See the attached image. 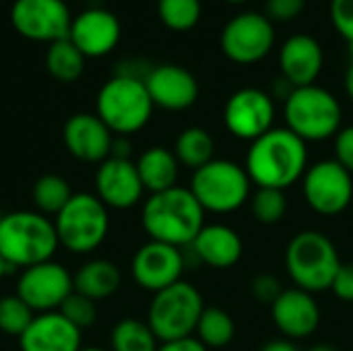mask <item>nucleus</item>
<instances>
[{
	"mask_svg": "<svg viewBox=\"0 0 353 351\" xmlns=\"http://www.w3.org/2000/svg\"><path fill=\"white\" fill-rule=\"evenodd\" d=\"M246 172L256 188L285 190L304 178L308 170V143L290 128H271L250 143Z\"/></svg>",
	"mask_w": 353,
	"mask_h": 351,
	"instance_id": "nucleus-1",
	"label": "nucleus"
},
{
	"mask_svg": "<svg viewBox=\"0 0 353 351\" xmlns=\"http://www.w3.org/2000/svg\"><path fill=\"white\" fill-rule=\"evenodd\" d=\"M141 223L149 240L184 248L190 246L205 228V209L199 205L190 188L174 186L149 194L143 205Z\"/></svg>",
	"mask_w": 353,
	"mask_h": 351,
	"instance_id": "nucleus-2",
	"label": "nucleus"
},
{
	"mask_svg": "<svg viewBox=\"0 0 353 351\" xmlns=\"http://www.w3.org/2000/svg\"><path fill=\"white\" fill-rule=\"evenodd\" d=\"M58 246L54 221L39 211H10L0 215V254L12 269L52 261Z\"/></svg>",
	"mask_w": 353,
	"mask_h": 351,
	"instance_id": "nucleus-3",
	"label": "nucleus"
},
{
	"mask_svg": "<svg viewBox=\"0 0 353 351\" xmlns=\"http://www.w3.org/2000/svg\"><path fill=\"white\" fill-rule=\"evenodd\" d=\"M153 108L145 79L120 72L101 85L95 99V114L116 137H130L143 130L151 120Z\"/></svg>",
	"mask_w": 353,
	"mask_h": 351,
	"instance_id": "nucleus-4",
	"label": "nucleus"
},
{
	"mask_svg": "<svg viewBox=\"0 0 353 351\" xmlns=\"http://www.w3.org/2000/svg\"><path fill=\"white\" fill-rule=\"evenodd\" d=\"M285 267L296 288L316 294L331 290L341 261L331 238L316 230H304L290 240Z\"/></svg>",
	"mask_w": 353,
	"mask_h": 351,
	"instance_id": "nucleus-5",
	"label": "nucleus"
},
{
	"mask_svg": "<svg viewBox=\"0 0 353 351\" xmlns=\"http://www.w3.org/2000/svg\"><path fill=\"white\" fill-rule=\"evenodd\" d=\"M283 103L285 128H290L304 143L327 141L341 130V103L331 91L319 85L296 87Z\"/></svg>",
	"mask_w": 353,
	"mask_h": 351,
	"instance_id": "nucleus-6",
	"label": "nucleus"
},
{
	"mask_svg": "<svg viewBox=\"0 0 353 351\" xmlns=\"http://www.w3.org/2000/svg\"><path fill=\"white\" fill-rule=\"evenodd\" d=\"M58 244L72 254L97 250L110 232V209L91 192H74L66 207L52 219Z\"/></svg>",
	"mask_w": 353,
	"mask_h": 351,
	"instance_id": "nucleus-7",
	"label": "nucleus"
},
{
	"mask_svg": "<svg viewBox=\"0 0 353 351\" xmlns=\"http://www.w3.org/2000/svg\"><path fill=\"white\" fill-rule=\"evenodd\" d=\"M188 188L205 213H234L250 201L252 180L236 161L213 159L194 170Z\"/></svg>",
	"mask_w": 353,
	"mask_h": 351,
	"instance_id": "nucleus-8",
	"label": "nucleus"
},
{
	"mask_svg": "<svg viewBox=\"0 0 353 351\" xmlns=\"http://www.w3.org/2000/svg\"><path fill=\"white\" fill-rule=\"evenodd\" d=\"M203 310L205 302L201 292L188 281H178L153 294L147 312V325L159 343L194 337Z\"/></svg>",
	"mask_w": 353,
	"mask_h": 351,
	"instance_id": "nucleus-9",
	"label": "nucleus"
},
{
	"mask_svg": "<svg viewBox=\"0 0 353 351\" xmlns=\"http://www.w3.org/2000/svg\"><path fill=\"white\" fill-rule=\"evenodd\" d=\"M221 50L234 64H256L273 50L275 27L267 14L242 12L232 17L221 31Z\"/></svg>",
	"mask_w": 353,
	"mask_h": 351,
	"instance_id": "nucleus-10",
	"label": "nucleus"
},
{
	"mask_svg": "<svg viewBox=\"0 0 353 351\" xmlns=\"http://www.w3.org/2000/svg\"><path fill=\"white\" fill-rule=\"evenodd\" d=\"M302 182L304 199L319 215L335 217L352 203L353 176L335 159H323L308 166Z\"/></svg>",
	"mask_w": 353,
	"mask_h": 351,
	"instance_id": "nucleus-11",
	"label": "nucleus"
},
{
	"mask_svg": "<svg viewBox=\"0 0 353 351\" xmlns=\"http://www.w3.org/2000/svg\"><path fill=\"white\" fill-rule=\"evenodd\" d=\"M74 292L72 275L54 259L27 267L17 279V296L35 312H56Z\"/></svg>",
	"mask_w": 353,
	"mask_h": 351,
	"instance_id": "nucleus-12",
	"label": "nucleus"
},
{
	"mask_svg": "<svg viewBox=\"0 0 353 351\" xmlns=\"http://www.w3.org/2000/svg\"><path fill=\"white\" fill-rule=\"evenodd\" d=\"M10 25L31 41L54 43L68 37L72 17L64 0H14Z\"/></svg>",
	"mask_w": 353,
	"mask_h": 351,
	"instance_id": "nucleus-13",
	"label": "nucleus"
},
{
	"mask_svg": "<svg viewBox=\"0 0 353 351\" xmlns=\"http://www.w3.org/2000/svg\"><path fill=\"white\" fill-rule=\"evenodd\" d=\"M223 122L232 137L252 143L273 128L275 101L263 89L256 87L238 89L225 101Z\"/></svg>",
	"mask_w": 353,
	"mask_h": 351,
	"instance_id": "nucleus-14",
	"label": "nucleus"
},
{
	"mask_svg": "<svg viewBox=\"0 0 353 351\" xmlns=\"http://www.w3.org/2000/svg\"><path fill=\"white\" fill-rule=\"evenodd\" d=\"M130 271L139 288L157 294L182 281V273H184L182 248L149 240L134 252Z\"/></svg>",
	"mask_w": 353,
	"mask_h": 351,
	"instance_id": "nucleus-15",
	"label": "nucleus"
},
{
	"mask_svg": "<svg viewBox=\"0 0 353 351\" xmlns=\"http://www.w3.org/2000/svg\"><path fill=\"white\" fill-rule=\"evenodd\" d=\"M143 182L132 159L108 157L97 166L95 172V197L116 211L132 209L143 199Z\"/></svg>",
	"mask_w": 353,
	"mask_h": 351,
	"instance_id": "nucleus-16",
	"label": "nucleus"
},
{
	"mask_svg": "<svg viewBox=\"0 0 353 351\" xmlns=\"http://www.w3.org/2000/svg\"><path fill=\"white\" fill-rule=\"evenodd\" d=\"M114 132L97 114H72L62 128V143L66 151L85 163H101L112 153Z\"/></svg>",
	"mask_w": 353,
	"mask_h": 351,
	"instance_id": "nucleus-17",
	"label": "nucleus"
},
{
	"mask_svg": "<svg viewBox=\"0 0 353 351\" xmlns=\"http://www.w3.org/2000/svg\"><path fill=\"white\" fill-rule=\"evenodd\" d=\"M145 85L153 106L168 112L188 110L199 99V81L190 70L178 64H159L149 68Z\"/></svg>",
	"mask_w": 353,
	"mask_h": 351,
	"instance_id": "nucleus-18",
	"label": "nucleus"
},
{
	"mask_svg": "<svg viewBox=\"0 0 353 351\" xmlns=\"http://www.w3.org/2000/svg\"><path fill=\"white\" fill-rule=\"evenodd\" d=\"M122 25L118 17L105 8H87L72 19L68 39L85 58L108 56L120 41Z\"/></svg>",
	"mask_w": 353,
	"mask_h": 351,
	"instance_id": "nucleus-19",
	"label": "nucleus"
},
{
	"mask_svg": "<svg viewBox=\"0 0 353 351\" xmlns=\"http://www.w3.org/2000/svg\"><path fill=\"white\" fill-rule=\"evenodd\" d=\"M275 327L285 339H306L321 325V306L310 292L300 288L283 290L271 306Z\"/></svg>",
	"mask_w": 353,
	"mask_h": 351,
	"instance_id": "nucleus-20",
	"label": "nucleus"
},
{
	"mask_svg": "<svg viewBox=\"0 0 353 351\" xmlns=\"http://www.w3.org/2000/svg\"><path fill=\"white\" fill-rule=\"evenodd\" d=\"M325 66V52L316 37L296 33L288 37L279 50V70L294 87L314 85Z\"/></svg>",
	"mask_w": 353,
	"mask_h": 351,
	"instance_id": "nucleus-21",
	"label": "nucleus"
},
{
	"mask_svg": "<svg viewBox=\"0 0 353 351\" xmlns=\"http://www.w3.org/2000/svg\"><path fill=\"white\" fill-rule=\"evenodd\" d=\"M21 351H79L83 331L70 325L58 310L35 314L27 331L19 337Z\"/></svg>",
	"mask_w": 353,
	"mask_h": 351,
	"instance_id": "nucleus-22",
	"label": "nucleus"
},
{
	"mask_svg": "<svg viewBox=\"0 0 353 351\" xmlns=\"http://www.w3.org/2000/svg\"><path fill=\"white\" fill-rule=\"evenodd\" d=\"M190 248L192 254L211 269H232L244 254L240 234L223 223H205Z\"/></svg>",
	"mask_w": 353,
	"mask_h": 351,
	"instance_id": "nucleus-23",
	"label": "nucleus"
},
{
	"mask_svg": "<svg viewBox=\"0 0 353 351\" xmlns=\"http://www.w3.org/2000/svg\"><path fill=\"white\" fill-rule=\"evenodd\" d=\"M120 285H122V273L118 265L108 259L87 261L72 275L74 292L87 296L93 302L112 298L120 290Z\"/></svg>",
	"mask_w": 353,
	"mask_h": 351,
	"instance_id": "nucleus-24",
	"label": "nucleus"
},
{
	"mask_svg": "<svg viewBox=\"0 0 353 351\" xmlns=\"http://www.w3.org/2000/svg\"><path fill=\"white\" fill-rule=\"evenodd\" d=\"M143 188L151 194L170 190L178 186L180 176V161L168 147H149L141 153V157L134 161Z\"/></svg>",
	"mask_w": 353,
	"mask_h": 351,
	"instance_id": "nucleus-25",
	"label": "nucleus"
},
{
	"mask_svg": "<svg viewBox=\"0 0 353 351\" xmlns=\"http://www.w3.org/2000/svg\"><path fill=\"white\" fill-rule=\"evenodd\" d=\"M213 153H215V141L211 132L201 126L184 128L174 145V155L178 157L180 166L190 168L192 172L213 161L215 159Z\"/></svg>",
	"mask_w": 353,
	"mask_h": 351,
	"instance_id": "nucleus-26",
	"label": "nucleus"
},
{
	"mask_svg": "<svg viewBox=\"0 0 353 351\" xmlns=\"http://www.w3.org/2000/svg\"><path fill=\"white\" fill-rule=\"evenodd\" d=\"M85 60L83 52L68 37L50 43L46 52V68L60 83H74L85 70Z\"/></svg>",
	"mask_w": 353,
	"mask_h": 351,
	"instance_id": "nucleus-27",
	"label": "nucleus"
},
{
	"mask_svg": "<svg viewBox=\"0 0 353 351\" xmlns=\"http://www.w3.org/2000/svg\"><path fill=\"white\" fill-rule=\"evenodd\" d=\"M72 188L68 184L66 178L58 176V174H43L35 180L33 188H31V199L35 205V211H39L41 215H58L66 203L72 199Z\"/></svg>",
	"mask_w": 353,
	"mask_h": 351,
	"instance_id": "nucleus-28",
	"label": "nucleus"
},
{
	"mask_svg": "<svg viewBox=\"0 0 353 351\" xmlns=\"http://www.w3.org/2000/svg\"><path fill=\"white\" fill-rule=\"evenodd\" d=\"M236 335V323L230 312L217 308V306H205L194 337L207 348V350H221L232 343Z\"/></svg>",
	"mask_w": 353,
	"mask_h": 351,
	"instance_id": "nucleus-29",
	"label": "nucleus"
},
{
	"mask_svg": "<svg viewBox=\"0 0 353 351\" xmlns=\"http://www.w3.org/2000/svg\"><path fill=\"white\" fill-rule=\"evenodd\" d=\"M159 341L151 327L137 319H124L110 333V351H157Z\"/></svg>",
	"mask_w": 353,
	"mask_h": 351,
	"instance_id": "nucleus-30",
	"label": "nucleus"
},
{
	"mask_svg": "<svg viewBox=\"0 0 353 351\" xmlns=\"http://www.w3.org/2000/svg\"><path fill=\"white\" fill-rule=\"evenodd\" d=\"M157 12L168 29L184 33L196 27L203 6L201 0H157Z\"/></svg>",
	"mask_w": 353,
	"mask_h": 351,
	"instance_id": "nucleus-31",
	"label": "nucleus"
},
{
	"mask_svg": "<svg viewBox=\"0 0 353 351\" xmlns=\"http://www.w3.org/2000/svg\"><path fill=\"white\" fill-rule=\"evenodd\" d=\"M250 211L254 219L263 225H275L279 223L288 213V199L285 190L277 188H256L254 194H250Z\"/></svg>",
	"mask_w": 353,
	"mask_h": 351,
	"instance_id": "nucleus-32",
	"label": "nucleus"
},
{
	"mask_svg": "<svg viewBox=\"0 0 353 351\" xmlns=\"http://www.w3.org/2000/svg\"><path fill=\"white\" fill-rule=\"evenodd\" d=\"M35 319V312L17 296H2L0 298V331L8 337H21L31 321Z\"/></svg>",
	"mask_w": 353,
	"mask_h": 351,
	"instance_id": "nucleus-33",
	"label": "nucleus"
},
{
	"mask_svg": "<svg viewBox=\"0 0 353 351\" xmlns=\"http://www.w3.org/2000/svg\"><path fill=\"white\" fill-rule=\"evenodd\" d=\"M58 312L70 325H74L79 331H85V329H89L97 321V302L89 300L87 296H83L79 292H72L62 302V306L58 308Z\"/></svg>",
	"mask_w": 353,
	"mask_h": 351,
	"instance_id": "nucleus-34",
	"label": "nucleus"
},
{
	"mask_svg": "<svg viewBox=\"0 0 353 351\" xmlns=\"http://www.w3.org/2000/svg\"><path fill=\"white\" fill-rule=\"evenodd\" d=\"M329 14L337 33L347 41V46L353 43V0H331Z\"/></svg>",
	"mask_w": 353,
	"mask_h": 351,
	"instance_id": "nucleus-35",
	"label": "nucleus"
},
{
	"mask_svg": "<svg viewBox=\"0 0 353 351\" xmlns=\"http://www.w3.org/2000/svg\"><path fill=\"white\" fill-rule=\"evenodd\" d=\"M250 292H252V296H254L261 304L273 306V302L281 296L283 288H281V281H279L275 275L263 273V275H256V277L252 279Z\"/></svg>",
	"mask_w": 353,
	"mask_h": 351,
	"instance_id": "nucleus-36",
	"label": "nucleus"
},
{
	"mask_svg": "<svg viewBox=\"0 0 353 351\" xmlns=\"http://www.w3.org/2000/svg\"><path fill=\"white\" fill-rule=\"evenodd\" d=\"M306 6V0H267L265 2V14L271 21H294L302 14Z\"/></svg>",
	"mask_w": 353,
	"mask_h": 351,
	"instance_id": "nucleus-37",
	"label": "nucleus"
},
{
	"mask_svg": "<svg viewBox=\"0 0 353 351\" xmlns=\"http://www.w3.org/2000/svg\"><path fill=\"white\" fill-rule=\"evenodd\" d=\"M335 161H339L353 176V124L335 134Z\"/></svg>",
	"mask_w": 353,
	"mask_h": 351,
	"instance_id": "nucleus-38",
	"label": "nucleus"
},
{
	"mask_svg": "<svg viewBox=\"0 0 353 351\" xmlns=\"http://www.w3.org/2000/svg\"><path fill=\"white\" fill-rule=\"evenodd\" d=\"M331 292L341 300V302H353V263H341L335 279H333V285H331Z\"/></svg>",
	"mask_w": 353,
	"mask_h": 351,
	"instance_id": "nucleus-39",
	"label": "nucleus"
},
{
	"mask_svg": "<svg viewBox=\"0 0 353 351\" xmlns=\"http://www.w3.org/2000/svg\"><path fill=\"white\" fill-rule=\"evenodd\" d=\"M157 351H209L196 337H184V339H176V341H165L159 343Z\"/></svg>",
	"mask_w": 353,
	"mask_h": 351,
	"instance_id": "nucleus-40",
	"label": "nucleus"
},
{
	"mask_svg": "<svg viewBox=\"0 0 353 351\" xmlns=\"http://www.w3.org/2000/svg\"><path fill=\"white\" fill-rule=\"evenodd\" d=\"M130 153H132V143L128 141V137H114L110 157H116V159H130Z\"/></svg>",
	"mask_w": 353,
	"mask_h": 351,
	"instance_id": "nucleus-41",
	"label": "nucleus"
},
{
	"mask_svg": "<svg viewBox=\"0 0 353 351\" xmlns=\"http://www.w3.org/2000/svg\"><path fill=\"white\" fill-rule=\"evenodd\" d=\"M261 351H300V350H298V348H296V343H294V341H290V339H275V341L265 343Z\"/></svg>",
	"mask_w": 353,
	"mask_h": 351,
	"instance_id": "nucleus-42",
	"label": "nucleus"
},
{
	"mask_svg": "<svg viewBox=\"0 0 353 351\" xmlns=\"http://www.w3.org/2000/svg\"><path fill=\"white\" fill-rule=\"evenodd\" d=\"M345 91H347L350 99L353 101V62H350V68L345 72Z\"/></svg>",
	"mask_w": 353,
	"mask_h": 351,
	"instance_id": "nucleus-43",
	"label": "nucleus"
},
{
	"mask_svg": "<svg viewBox=\"0 0 353 351\" xmlns=\"http://www.w3.org/2000/svg\"><path fill=\"white\" fill-rule=\"evenodd\" d=\"M10 271H12V267H10V265L2 259V254H0V279H4Z\"/></svg>",
	"mask_w": 353,
	"mask_h": 351,
	"instance_id": "nucleus-44",
	"label": "nucleus"
},
{
	"mask_svg": "<svg viewBox=\"0 0 353 351\" xmlns=\"http://www.w3.org/2000/svg\"><path fill=\"white\" fill-rule=\"evenodd\" d=\"M308 351H339V350H337V348H333V345L321 343V345H314V348H310Z\"/></svg>",
	"mask_w": 353,
	"mask_h": 351,
	"instance_id": "nucleus-45",
	"label": "nucleus"
},
{
	"mask_svg": "<svg viewBox=\"0 0 353 351\" xmlns=\"http://www.w3.org/2000/svg\"><path fill=\"white\" fill-rule=\"evenodd\" d=\"M79 351H110V350H103V348H81Z\"/></svg>",
	"mask_w": 353,
	"mask_h": 351,
	"instance_id": "nucleus-46",
	"label": "nucleus"
},
{
	"mask_svg": "<svg viewBox=\"0 0 353 351\" xmlns=\"http://www.w3.org/2000/svg\"><path fill=\"white\" fill-rule=\"evenodd\" d=\"M347 52H350V58H352V62H353V43L347 46Z\"/></svg>",
	"mask_w": 353,
	"mask_h": 351,
	"instance_id": "nucleus-47",
	"label": "nucleus"
},
{
	"mask_svg": "<svg viewBox=\"0 0 353 351\" xmlns=\"http://www.w3.org/2000/svg\"><path fill=\"white\" fill-rule=\"evenodd\" d=\"M228 2H232V4H240V2H246V0H228Z\"/></svg>",
	"mask_w": 353,
	"mask_h": 351,
	"instance_id": "nucleus-48",
	"label": "nucleus"
}]
</instances>
